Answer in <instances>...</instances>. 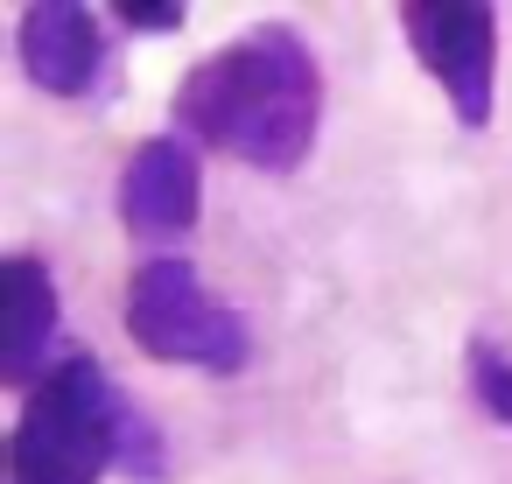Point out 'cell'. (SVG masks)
Segmentation results:
<instances>
[{
  "label": "cell",
  "instance_id": "cell-1",
  "mask_svg": "<svg viewBox=\"0 0 512 484\" xmlns=\"http://www.w3.org/2000/svg\"><path fill=\"white\" fill-rule=\"evenodd\" d=\"M176 134L260 176H295L323 134V64L288 22H253L239 43L190 64L176 85Z\"/></svg>",
  "mask_w": 512,
  "mask_h": 484
},
{
  "label": "cell",
  "instance_id": "cell-9",
  "mask_svg": "<svg viewBox=\"0 0 512 484\" xmlns=\"http://www.w3.org/2000/svg\"><path fill=\"white\" fill-rule=\"evenodd\" d=\"M113 22H127L134 36H176L190 22L183 0H113Z\"/></svg>",
  "mask_w": 512,
  "mask_h": 484
},
{
  "label": "cell",
  "instance_id": "cell-8",
  "mask_svg": "<svg viewBox=\"0 0 512 484\" xmlns=\"http://www.w3.org/2000/svg\"><path fill=\"white\" fill-rule=\"evenodd\" d=\"M470 393H477V407L498 421V428H512V351L505 344H491V337H470Z\"/></svg>",
  "mask_w": 512,
  "mask_h": 484
},
{
  "label": "cell",
  "instance_id": "cell-4",
  "mask_svg": "<svg viewBox=\"0 0 512 484\" xmlns=\"http://www.w3.org/2000/svg\"><path fill=\"white\" fill-rule=\"evenodd\" d=\"M400 29H407V50L421 57V71L442 85L449 113L463 127H491V99H498V8H484V0H407Z\"/></svg>",
  "mask_w": 512,
  "mask_h": 484
},
{
  "label": "cell",
  "instance_id": "cell-5",
  "mask_svg": "<svg viewBox=\"0 0 512 484\" xmlns=\"http://www.w3.org/2000/svg\"><path fill=\"white\" fill-rule=\"evenodd\" d=\"M204 218V169H197V148L183 134H148L127 169H120V225L134 232V246L155 253H176Z\"/></svg>",
  "mask_w": 512,
  "mask_h": 484
},
{
  "label": "cell",
  "instance_id": "cell-6",
  "mask_svg": "<svg viewBox=\"0 0 512 484\" xmlns=\"http://www.w3.org/2000/svg\"><path fill=\"white\" fill-rule=\"evenodd\" d=\"M15 57H22V78L50 99H92L106 85V29L78 0H36V8H22Z\"/></svg>",
  "mask_w": 512,
  "mask_h": 484
},
{
  "label": "cell",
  "instance_id": "cell-7",
  "mask_svg": "<svg viewBox=\"0 0 512 484\" xmlns=\"http://www.w3.org/2000/svg\"><path fill=\"white\" fill-rule=\"evenodd\" d=\"M57 323H64L57 274L36 253H8V337H0V379H8V386H43L50 358H57Z\"/></svg>",
  "mask_w": 512,
  "mask_h": 484
},
{
  "label": "cell",
  "instance_id": "cell-3",
  "mask_svg": "<svg viewBox=\"0 0 512 484\" xmlns=\"http://www.w3.org/2000/svg\"><path fill=\"white\" fill-rule=\"evenodd\" d=\"M127 337L148 358L190 365V372H246V358H253L246 316L183 253H155V260L134 267V281H127Z\"/></svg>",
  "mask_w": 512,
  "mask_h": 484
},
{
  "label": "cell",
  "instance_id": "cell-2",
  "mask_svg": "<svg viewBox=\"0 0 512 484\" xmlns=\"http://www.w3.org/2000/svg\"><path fill=\"white\" fill-rule=\"evenodd\" d=\"M127 393L106 379L99 358L71 351L50 365L43 386H29L15 442H8V477L15 484H99L106 470H120V421H127Z\"/></svg>",
  "mask_w": 512,
  "mask_h": 484
}]
</instances>
